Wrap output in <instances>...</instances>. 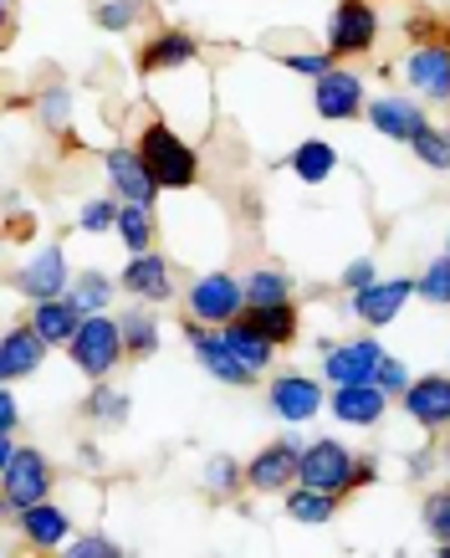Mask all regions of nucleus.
I'll list each match as a JSON object with an SVG mask.
<instances>
[{
  "label": "nucleus",
  "instance_id": "f257e3e1",
  "mask_svg": "<svg viewBox=\"0 0 450 558\" xmlns=\"http://www.w3.org/2000/svg\"><path fill=\"white\" fill-rule=\"evenodd\" d=\"M138 154H144V165H149V174L159 180V190H190L195 180H200V154L190 149L169 123L154 119L149 129H144V138H138Z\"/></svg>",
  "mask_w": 450,
  "mask_h": 558
},
{
  "label": "nucleus",
  "instance_id": "f03ea898",
  "mask_svg": "<svg viewBox=\"0 0 450 558\" xmlns=\"http://www.w3.org/2000/svg\"><path fill=\"white\" fill-rule=\"evenodd\" d=\"M72 364L87 374V379H108L118 369V359L129 354V343H123V323L108 318V313H87L83 328H77V339L68 343Z\"/></svg>",
  "mask_w": 450,
  "mask_h": 558
},
{
  "label": "nucleus",
  "instance_id": "7ed1b4c3",
  "mask_svg": "<svg viewBox=\"0 0 450 558\" xmlns=\"http://www.w3.org/2000/svg\"><path fill=\"white\" fill-rule=\"evenodd\" d=\"M51 497V461L26 446L16 457L0 466V502H5V518H16L21 508H32V502H47Z\"/></svg>",
  "mask_w": 450,
  "mask_h": 558
},
{
  "label": "nucleus",
  "instance_id": "20e7f679",
  "mask_svg": "<svg viewBox=\"0 0 450 558\" xmlns=\"http://www.w3.org/2000/svg\"><path fill=\"white\" fill-rule=\"evenodd\" d=\"M353 466H358V457H353L343 440H313V446H302L297 482L343 497V492H353Z\"/></svg>",
  "mask_w": 450,
  "mask_h": 558
},
{
  "label": "nucleus",
  "instance_id": "39448f33",
  "mask_svg": "<svg viewBox=\"0 0 450 558\" xmlns=\"http://www.w3.org/2000/svg\"><path fill=\"white\" fill-rule=\"evenodd\" d=\"M379 41V11L374 0H338L333 26H328V51L333 57H364Z\"/></svg>",
  "mask_w": 450,
  "mask_h": 558
},
{
  "label": "nucleus",
  "instance_id": "423d86ee",
  "mask_svg": "<svg viewBox=\"0 0 450 558\" xmlns=\"http://www.w3.org/2000/svg\"><path fill=\"white\" fill-rule=\"evenodd\" d=\"M190 318L200 323H226L241 318V307H246V282H235L231 271H210V277H195V288H190Z\"/></svg>",
  "mask_w": 450,
  "mask_h": 558
},
{
  "label": "nucleus",
  "instance_id": "0eeeda50",
  "mask_svg": "<svg viewBox=\"0 0 450 558\" xmlns=\"http://www.w3.org/2000/svg\"><path fill=\"white\" fill-rule=\"evenodd\" d=\"M297 466H302V446L297 440H271L267 451H256L246 461V487L251 492H292L297 487Z\"/></svg>",
  "mask_w": 450,
  "mask_h": 558
},
{
  "label": "nucleus",
  "instance_id": "6e6552de",
  "mask_svg": "<svg viewBox=\"0 0 450 558\" xmlns=\"http://www.w3.org/2000/svg\"><path fill=\"white\" fill-rule=\"evenodd\" d=\"M184 339H190V349H195V359H200L205 369L216 374L220 385H241V389H246L251 379H256V374H251L246 364L235 359V349H231V343H226V333H210V323L190 318V323H184Z\"/></svg>",
  "mask_w": 450,
  "mask_h": 558
},
{
  "label": "nucleus",
  "instance_id": "1a4fd4ad",
  "mask_svg": "<svg viewBox=\"0 0 450 558\" xmlns=\"http://www.w3.org/2000/svg\"><path fill=\"white\" fill-rule=\"evenodd\" d=\"M404 83L415 87L419 98L450 102V41H419L404 57Z\"/></svg>",
  "mask_w": 450,
  "mask_h": 558
},
{
  "label": "nucleus",
  "instance_id": "9d476101",
  "mask_svg": "<svg viewBox=\"0 0 450 558\" xmlns=\"http://www.w3.org/2000/svg\"><path fill=\"white\" fill-rule=\"evenodd\" d=\"M384 364V343L379 339H349V343H333L323 354V379L328 385H364L374 379Z\"/></svg>",
  "mask_w": 450,
  "mask_h": 558
},
{
  "label": "nucleus",
  "instance_id": "9b49d317",
  "mask_svg": "<svg viewBox=\"0 0 450 558\" xmlns=\"http://www.w3.org/2000/svg\"><path fill=\"white\" fill-rule=\"evenodd\" d=\"M313 108H317V119H328V123L358 119V113H364V77L349 68H333L328 77H317Z\"/></svg>",
  "mask_w": 450,
  "mask_h": 558
},
{
  "label": "nucleus",
  "instance_id": "f8f14e48",
  "mask_svg": "<svg viewBox=\"0 0 450 558\" xmlns=\"http://www.w3.org/2000/svg\"><path fill=\"white\" fill-rule=\"evenodd\" d=\"M267 405L277 410V421L307 425L317 410H323V385H317V379H307V374H297V369H287V374H277V379H271Z\"/></svg>",
  "mask_w": 450,
  "mask_h": 558
},
{
  "label": "nucleus",
  "instance_id": "ddd939ff",
  "mask_svg": "<svg viewBox=\"0 0 450 558\" xmlns=\"http://www.w3.org/2000/svg\"><path fill=\"white\" fill-rule=\"evenodd\" d=\"M118 288L129 292V298H138V303L165 307V303H174V271H169L165 256L134 252V262H129L123 277H118Z\"/></svg>",
  "mask_w": 450,
  "mask_h": 558
},
{
  "label": "nucleus",
  "instance_id": "4468645a",
  "mask_svg": "<svg viewBox=\"0 0 450 558\" xmlns=\"http://www.w3.org/2000/svg\"><path fill=\"white\" fill-rule=\"evenodd\" d=\"M410 298H415V282H410V277H389V282H368V288H358L349 307L364 328H384V323L400 318Z\"/></svg>",
  "mask_w": 450,
  "mask_h": 558
},
{
  "label": "nucleus",
  "instance_id": "2eb2a0df",
  "mask_svg": "<svg viewBox=\"0 0 450 558\" xmlns=\"http://www.w3.org/2000/svg\"><path fill=\"white\" fill-rule=\"evenodd\" d=\"M333 415L338 425H353V430H374L389 410V389L379 379H364V385H333Z\"/></svg>",
  "mask_w": 450,
  "mask_h": 558
},
{
  "label": "nucleus",
  "instance_id": "dca6fc26",
  "mask_svg": "<svg viewBox=\"0 0 450 558\" xmlns=\"http://www.w3.org/2000/svg\"><path fill=\"white\" fill-rule=\"evenodd\" d=\"M368 123L379 129L384 138H394V144H415L430 119H425V108L415 98H404V93H384V98L368 102Z\"/></svg>",
  "mask_w": 450,
  "mask_h": 558
},
{
  "label": "nucleus",
  "instance_id": "f3484780",
  "mask_svg": "<svg viewBox=\"0 0 450 558\" xmlns=\"http://www.w3.org/2000/svg\"><path fill=\"white\" fill-rule=\"evenodd\" d=\"M16 288L32 298V303H47V298H68L72 271H68V252L62 246H41V252L21 267Z\"/></svg>",
  "mask_w": 450,
  "mask_h": 558
},
{
  "label": "nucleus",
  "instance_id": "a211bd4d",
  "mask_svg": "<svg viewBox=\"0 0 450 558\" xmlns=\"http://www.w3.org/2000/svg\"><path fill=\"white\" fill-rule=\"evenodd\" d=\"M102 170H108V185H113L118 201L149 205L154 195H159V180L149 174V165H144L138 149H108L102 154Z\"/></svg>",
  "mask_w": 450,
  "mask_h": 558
},
{
  "label": "nucleus",
  "instance_id": "6ab92c4d",
  "mask_svg": "<svg viewBox=\"0 0 450 558\" xmlns=\"http://www.w3.org/2000/svg\"><path fill=\"white\" fill-rule=\"evenodd\" d=\"M47 349H51V343L36 333L32 323L11 328V333L0 339V379H5V385H16V379H32V374L47 364Z\"/></svg>",
  "mask_w": 450,
  "mask_h": 558
},
{
  "label": "nucleus",
  "instance_id": "aec40b11",
  "mask_svg": "<svg viewBox=\"0 0 450 558\" xmlns=\"http://www.w3.org/2000/svg\"><path fill=\"white\" fill-rule=\"evenodd\" d=\"M11 523L21 527V538L32 543L36 554H51V548H68L72 538V523L68 512L57 508V502H32V508H21Z\"/></svg>",
  "mask_w": 450,
  "mask_h": 558
},
{
  "label": "nucleus",
  "instance_id": "412c9836",
  "mask_svg": "<svg viewBox=\"0 0 450 558\" xmlns=\"http://www.w3.org/2000/svg\"><path fill=\"white\" fill-rule=\"evenodd\" d=\"M404 410L419 430H446L450 425V379L446 374H425L404 389Z\"/></svg>",
  "mask_w": 450,
  "mask_h": 558
},
{
  "label": "nucleus",
  "instance_id": "4be33fe9",
  "mask_svg": "<svg viewBox=\"0 0 450 558\" xmlns=\"http://www.w3.org/2000/svg\"><path fill=\"white\" fill-rule=\"evenodd\" d=\"M195 57H200V41L190 32H159L144 41V51H138V72H144V77H159V72L190 68Z\"/></svg>",
  "mask_w": 450,
  "mask_h": 558
},
{
  "label": "nucleus",
  "instance_id": "5701e85b",
  "mask_svg": "<svg viewBox=\"0 0 450 558\" xmlns=\"http://www.w3.org/2000/svg\"><path fill=\"white\" fill-rule=\"evenodd\" d=\"M32 328L51 349H68L77 339V328H83V313L72 298H47V303H32Z\"/></svg>",
  "mask_w": 450,
  "mask_h": 558
},
{
  "label": "nucleus",
  "instance_id": "b1692460",
  "mask_svg": "<svg viewBox=\"0 0 450 558\" xmlns=\"http://www.w3.org/2000/svg\"><path fill=\"white\" fill-rule=\"evenodd\" d=\"M241 323L246 328H256L262 339H271L277 349H287V343H297V328H302V318H297V303H267V307H241Z\"/></svg>",
  "mask_w": 450,
  "mask_h": 558
},
{
  "label": "nucleus",
  "instance_id": "393cba45",
  "mask_svg": "<svg viewBox=\"0 0 450 558\" xmlns=\"http://www.w3.org/2000/svg\"><path fill=\"white\" fill-rule=\"evenodd\" d=\"M282 508L292 523H307V527H323V523H333V512H338V497L333 492H317V487H292L282 492Z\"/></svg>",
  "mask_w": 450,
  "mask_h": 558
},
{
  "label": "nucleus",
  "instance_id": "a878e982",
  "mask_svg": "<svg viewBox=\"0 0 450 558\" xmlns=\"http://www.w3.org/2000/svg\"><path fill=\"white\" fill-rule=\"evenodd\" d=\"M338 170V149L328 138H307L292 149V174H297L302 185H323V180H333Z\"/></svg>",
  "mask_w": 450,
  "mask_h": 558
},
{
  "label": "nucleus",
  "instance_id": "bb28decb",
  "mask_svg": "<svg viewBox=\"0 0 450 558\" xmlns=\"http://www.w3.org/2000/svg\"><path fill=\"white\" fill-rule=\"evenodd\" d=\"M226 343H231L235 359H241L251 374H267V369H271V354H277V343L262 339V333H256V328H246L241 318L226 323Z\"/></svg>",
  "mask_w": 450,
  "mask_h": 558
},
{
  "label": "nucleus",
  "instance_id": "cd10ccee",
  "mask_svg": "<svg viewBox=\"0 0 450 558\" xmlns=\"http://www.w3.org/2000/svg\"><path fill=\"white\" fill-rule=\"evenodd\" d=\"M118 323H123L129 359H149L154 349H159V323H154L149 303H138V307H129V313H118Z\"/></svg>",
  "mask_w": 450,
  "mask_h": 558
},
{
  "label": "nucleus",
  "instance_id": "c85d7f7f",
  "mask_svg": "<svg viewBox=\"0 0 450 558\" xmlns=\"http://www.w3.org/2000/svg\"><path fill=\"white\" fill-rule=\"evenodd\" d=\"M118 241L129 246V252H154V210L138 201H123L118 210Z\"/></svg>",
  "mask_w": 450,
  "mask_h": 558
},
{
  "label": "nucleus",
  "instance_id": "c756f323",
  "mask_svg": "<svg viewBox=\"0 0 450 558\" xmlns=\"http://www.w3.org/2000/svg\"><path fill=\"white\" fill-rule=\"evenodd\" d=\"M83 415H87V421H98V425H123V421H129V395H123V389H113L108 379H93Z\"/></svg>",
  "mask_w": 450,
  "mask_h": 558
},
{
  "label": "nucleus",
  "instance_id": "7c9ffc66",
  "mask_svg": "<svg viewBox=\"0 0 450 558\" xmlns=\"http://www.w3.org/2000/svg\"><path fill=\"white\" fill-rule=\"evenodd\" d=\"M68 298L77 303V313H108V303H113V277L108 271H77V282L68 288Z\"/></svg>",
  "mask_w": 450,
  "mask_h": 558
},
{
  "label": "nucleus",
  "instance_id": "2f4dec72",
  "mask_svg": "<svg viewBox=\"0 0 450 558\" xmlns=\"http://www.w3.org/2000/svg\"><path fill=\"white\" fill-rule=\"evenodd\" d=\"M246 303L251 307H267V303H292V277L277 267H262L246 277Z\"/></svg>",
  "mask_w": 450,
  "mask_h": 558
},
{
  "label": "nucleus",
  "instance_id": "473e14b6",
  "mask_svg": "<svg viewBox=\"0 0 450 558\" xmlns=\"http://www.w3.org/2000/svg\"><path fill=\"white\" fill-rule=\"evenodd\" d=\"M144 16V0H98L93 5V21H98L102 32H134V21Z\"/></svg>",
  "mask_w": 450,
  "mask_h": 558
},
{
  "label": "nucleus",
  "instance_id": "72a5a7b5",
  "mask_svg": "<svg viewBox=\"0 0 450 558\" xmlns=\"http://www.w3.org/2000/svg\"><path fill=\"white\" fill-rule=\"evenodd\" d=\"M68 113H72V87H47L36 98V123H47L51 134H68Z\"/></svg>",
  "mask_w": 450,
  "mask_h": 558
},
{
  "label": "nucleus",
  "instance_id": "f704fd0d",
  "mask_svg": "<svg viewBox=\"0 0 450 558\" xmlns=\"http://www.w3.org/2000/svg\"><path fill=\"white\" fill-rule=\"evenodd\" d=\"M415 298H425V303H435V307H450V252H446V256H435L430 267L419 271Z\"/></svg>",
  "mask_w": 450,
  "mask_h": 558
},
{
  "label": "nucleus",
  "instance_id": "c9c22d12",
  "mask_svg": "<svg viewBox=\"0 0 450 558\" xmlns=\"http://www.w3.org/2000/svg\"><path fill=\"white\" fill-rule=\"evenodd\" d=\"M410 149H415V159L425 165V170H435V174L450 170V134H446V129H435V123H430V129H425Z\"/></svg>",
  "mask_w": 450,
  "mask_h": 558
},
{
  "label": "nucleus",
  "instance_id": "e433bc0d",
  "mask_svg": "<svg viewBox=\"0 0 450 558\" xmlns=\"http://www.w3.org/2000/svg\"><path fill=\"white\" fill-rule=\"evenodd\" d=\"M419 523H425V533H430L435 543H450V487L430 492V497L419 502Z\"/></svg>",
  "mask_w": 450,
  "mask_h": 558
},
{
  "label": "nucleus",
  "instance_id": "4c0bfd02",
  "mask_svg": "<svg viewBox=\"0 0 450 558\" xmlns=\"http://www.w3.org/2000/svg\"><path fill=\"white\" fill-rule=\"evenodd\" d=\"M277 57H282V51H277ZM282 68L297 72V77H313V83H317V77H328V72L338 68V57H333V51H287Z\"/></svg>",
  "mask_w": 450,
  "mask_h": 558
},
{
  "label": "nucleus",
  "instance_id": "58836bf2",
  "mask_svg": "<svg viewBox=\"0 0 450 558\" xmlns=\"http://www.w3.org/2000/svg\"><path fill=\"white\" fill-rule=\"evenodd\" d=\"M118 210H123V201H87L83 210H77V226L83 231H93V236H102V231H118Z\"/></svg>",
  "mask_w": 450,
  "mask_h": 558
},
{
  "label": "nucleus",
  "instance_id": "ea45409f",
  "mask_svg": "<svg viewBox=\"0 0 450 558\" xmlns=\"http://www.w3.org/2000/svg\"><path fill=\"white\" fill-rule=\"evenodd\" d=\"M235 487H241V461L235 457H210V466H205V492L231 497Z\"/></svg>",
  "mask_w": 450,
  "mask_h": 558
},
{
  "label": "nucleus",
  "instance_id": "a19ab883",
  "mask_svg": "<svg viewBox=\"0 0 450 558\" xmlns=\"http://www.w3.org/2000/svg\"><path fill=\"white\" fill-rule=\"evenodd\" d=\"M374 379H379L389 395H400V400H404V389L415 385V374L404 369V359H389V354H384V364H379V374H374Z\"/></svg>",
  "mask_w": 450,
  "mask_h": 558
},
{
  "label": "nucleus",
  "instance_id": "79ce46f5",
  "mask_svg": "<svg viewBox=\"0 0 450 558\" xmlns=\"http://www.w3.org/2000/svg\"><path fill=\"white\" fill-rule=\"evenodd\" d=\"M68 554H72V558H118L123 548H118L113 538H102V533H87V538L68 543Z\"/></svg>",
  "mask_w": 450,
  "mask_h": 558
},
{
  "label": "nucleus",
  "instance_id": "37998d69",
  "mask_svg": "<svg viewBox=\"0 0 450 558\" xmlns=\"http://www.w3.org/2000/svg\"><path fill=\"white\" fill-rule=\"evenodd\" d=\"M368 282H379V267H374V256H353L349 267H343V288L358 292V288H368Z\"/></svg>",
  "mask_w": 450,
  "mask_h": 558
},
{
  "label": "nucleus",
  "instance_id": "c03bdc74",
  "mask_svg": "<svg viewBox=\"0 0 450 558\" xmlns=\"http://www.w3.org/2000/svg\"><path fill=\"white\" fill-rule=\"evenodd\" d=\"M21 425V405H16V395H11V385L0 389V430H16Z\"/></svg>",
  "mask_w": 450,
  "mask_h": 558
},
{
  "label": "nucleus",
  "instance_id": "a18cd8bd",
  "mask_svg": "<svg viewBox=\"0 0 450 558\" xmlns=\"http://www.w3.org/2000/svg\"><path fill=\"white\" fill-rule=\"evenodd\" d=\"M379 476V457H358V466H353V487H368Z\"/></svg>",
  "mask_w": 450,
  "mask_h": 558
},
{
  "label": "nucleus",
  "instance_id": "49530a36",
  "mask_svg": "<svg viewBox=\"0 0 450 558\" xmlns=\"http://www.w3.org/2000/svg\"><path fill=\"white\" fill-rule=\"evenodd\" d=\"M435 466H440V457H435V451H415V457H410V476H430Z\"/></svg>",
  "mask_w": 450,
  "mask_h": 558
},
{
  "label": "nucleus",
  "instance_id": "de8ad7c7",
  "mask_svg": "<svg viewBox=\"0 0 450 558\" xmlns=\"http://www.w3.org/2000/svg\"><path fill=\"white\" fill-rule=\"evenodd\" d=\"M0 5H5V11H11V5H16V0H0Z\"/></svg>",
  "mask_w": 450,
  "mask_h": 558
}]
</instances>
